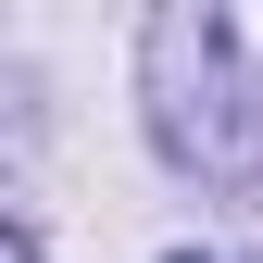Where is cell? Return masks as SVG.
Instances as JSON below:
<instances>
[{
	"label": "cell",
	"mask_w": 263,
	"mask_h": 263,
	"mask_svg": "<svg viewBox=\"0 0 263 263\" xmlns=\"http://www.w3.org/2000/svg\"><path fill=\"white\" fill-rule=\"evenodd\" d=\"M0 263H38V238H0Z\"/></svg>",
	"instance_id": "1"
}]
</instances>
